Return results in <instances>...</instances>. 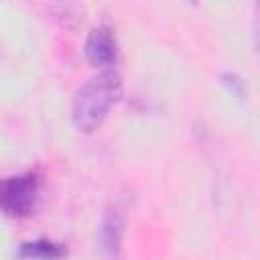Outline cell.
<instances>
[{"mask_svg": "<svg viewBox=\"0 0 260 260\" xmlns=\"http://www.w3.org/2000/svg\"><path fill=\"white\" fill-rule=\"evenodd\" d=\"M124 213L118 205H112L106 209L102 225H100V246L102 252L110 260H118L120 250H122V234H124Z\"/></svg>", "mask_w": 260, "mask_h": 260, "instance_id": "4", "label": "cell"}, {"mask_svg": "<svg viewBox=\"0 0 260 260\" xmlns=\"http://www.w3.org/2000/svg\"><path fill=\"white\" fill-rule=\"evenodd\" d=\"M85 59L98 69H112L118 59V43L114 30L106 24H100L89 30L85 39Z\"/></svg>", "mask_w": 260, "mask_h": 260, "instance_id": "3", "label": "cell"}, {"mask_svg": "<svg viewBox=\"0 0 260 260\" xmlns=\"http://www.w3.org/2000/svg\"><path fill=\"white\" fill-rule=\"evenodd\" d=\"M122 77L116 69H104L89 77L73 95L71 120L79 132L91 134L108 118L110 110L122 100Z\"/></svg>", "mask_w": 260, "mask_h": 260, "instance_id": "1", "label": "cell"}, {"mask_svg": "<svg viewBox=\"0 0 260 260\" xmlns=\"http://www.w3.org/2000/svg\"><path fill=\"white\" fill-rule=\"evenodd\" d=\"M41 193V177L32 171L0 177V211L8 217H26L35 211Z\"/></svg>", "mask_w": 260, "mask_h": 260, "instance_id": "2", "label": "cell"}, {"mask_svg": "<svg viewBox=\"0 0 260 260\" xmlns=\"http://www.w3.org/2000/svg\"><path fill=\"white\" fill-rule=\"evenodd\" d=\"M16 254L18 258L24 260H61L63 256H67V248L61 242L39 238V240L22 242Z\"/></svg>", "mask_w": 260, "mask_h": 260, "instance_id": "5", "label": "cell"}]
</instances>
